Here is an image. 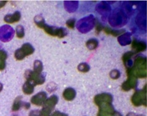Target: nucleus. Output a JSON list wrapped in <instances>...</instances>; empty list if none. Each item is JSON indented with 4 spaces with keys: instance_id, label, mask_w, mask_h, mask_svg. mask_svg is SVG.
<instances>
[{
    "instance_id": "9d476101",
    "label": "nucleus",
    "mask_w": 147,
    "mask_h": 116,
    "mask_svg": "<svg viewBox=\"0 0 147 116\" xmlns=\"http://www.w3.org/2000/svg\"><path fill=\"white\" fill-rule=\"evenodd\" d=\"M104 31H105V33L107 34H111L113 36H118L120 34H122L123 32H125L124 30H113L110 29L109 27H104Z\"/></svg>"
},
{
    "instance_id": "f8f14e48",
    "label": "nucleus",
    "mask_w": 147,
    "mask_h": 116,
    "mask_svg": "<svg viewBox=\"0 0 147 116\" xmlns=\"http://www.w3.org/2000/svg\"><path fill=\"white\" fill-rule=\"evenodd\" d=\"M7 58V54L3 50H0V70H3L5 68V60Z\"/></svg>"
},
{
    "instance_id": "f03ea898",
    "label": "nucleus",
    "mask_w": 147,
    "mask_h": 116,
    "mask_svg": "<svg viewBox=\"0 0 147 116\" xmlns=\"http://www.w3.org/2000/svg\"><path fill=\"white\" fill-rule=\"evenodd\" d=\"M131 102L135 106H146V84L142 90H137L131 97Z\"/></svg>"
},
{
    "instance_id": "0eeeda50",
    "label": "nucleus",
    "mask_w": 147,
    "mask_h": 116,
    "mask_svg": "<svg viewBox=\"0 0 147 116\" xmlns=\"http://www.w3.org/2000/svg\"><path fill=\"white\" fill-rule=\"evenodd\" d=\"M131 48L135 51L136 53L143 51L146 49V45L145 42L138 41L136 39H134L131 44Z\"/></svg>"
},
{
    "instance_id": "aec40b11",
    "label": "nucleus",
    "mask_w": 147,
    "mask_h": 116,
    "mask_svg": "<svg viewBox=\"0 0 147 116\" xmlns=\"http://www.w3.org/2000/svg\"><path fill=\"white\" fill-rule=\"evenodd\" d=\"M103 29H104L103 25L99 22V21L97 20L96 24H95V32H96V33L97 34H99V32H100L102 30H103Z\"/></svg>"
},
{
    "instance_id": "20e7f679",
    "label": "nucleus",
    "mask_w": 147,
    "mask_h": 116,
    "mask_svg": "<svg viewBox=\"0 0 147 116\" xmlns=\"http://www.w3.org/2000/svg\"><path fill=\"white\" fill-rule=\"evenodd\" d=\"M46 99V93L45 92H41L33 96L31 99V102L32 104L36 105V106H41V105H43V104L45 103Z\"/></svg>"
},
{
    "instance_id": "dca6fc26",
    "label": "nucleus",
    "mask_w": 147,
    "mask_h": 116,
    "mask_svg": "<svg viewBox=\"0 0 147 116\" xmlns=\"http://www.w3.org/2000/svg\"><path fill=\"white\" fill-rule=\"evenodd\" d=\"M78 70L80 72H88L90 69V67L89 65L86 63H81L78 66Z\"/></svg>"
},
{
    "instance_id": "412c9836",
    "label": "nucleus",
    "mask_w": 147,
    "mask_h": 116,
    "mask_svg": "<svg viewBox=\"0 0 147 116\" xmlns=\"http://www.w3.org/2000/svg\"><path fill=\"white\" fill-rule=\"evenodd\" d=\"M75 24H76V20L75 19H71L69 20L67 22H66V24L67 26L71 29H74L75 27Z\"/></svg>"
},
{
    "instance_id": "ddd939ff",
    "label": "nucleus",
    "mask_w": 147,
    "mask_h": 116,
    "mask_svg": "<svg viewBox=\"0 0 147 116\" xmlns=\"http://www.w3.org/2000/svg\"><path fill=\"white\" fill-rule=\"evenodd\" d=\"M21 99H22V97H21V96H18L16 98L15 100H14V102L13 106V111H18L20 109V108L21 107V104H22Z\"/></svg>"
},
{
    "instance_id": "393cba45",
    "label": "nucleus",
    "mask_w": 147,
    "mask_h": 116,
    "mask_svg": "<svg viewBox=\"0 0 147 116\" xmlns=\"http://www.w3.org/2000/svg\"><path fill=\"white\" fill-rule=\"evenodd\" d=\"M6 2V1H2V2H0V8H1V7H3V6H5V3Z\"/></svg>"
},
{
    "instance_id": "f3484780",
    "label": "nucleus",
    "mask_w": 147,
    "mask_h": 116,
    "mask_svg": "<svg viewBox=\"0 0 147 116\" xmlns=\"http://www.w3.org/2000/svg\"><path fill=\"white\" fill-rule=\"evenodd\" d=\"M16 36L18 38H23L24 36V28L22 26H18L16 28Z\"/></svg>"
},
{
    "instance_id": "423d86ee",
    "label": "nucleus",
    "mask_w": 147,
    "mask_h": 116,
    "mask_svg": "<svg viewBox=\"0 0 147 116\" xmlns=\"http://www.w3.org/2000/svg\"><path fill=\"white\" fill-rule=\"evenodd\" d=\"M20 18H21L20 13L16 11L13 14H8V15H6L4 18V20L7 23L11 24V23L18 22V21H20Z\"/></svg>"
},
{
    "instance_id": "7ed1b4c3",
    "label": "nucleus",
    "mask_w": 147,
    "mask_h": 116,
    "mask_svg": "<svg viewBox=\"0 0 147 116\" xmlns=\"http://www.w3.org/2000/svg\"><path fill=\"white\" fill-rule=\"evenodd\" d=\"M46 33L53 36H57L58 38H62L67 35V32L65 29L61 28H58L54 26H50L49 25L45 24L43 27Z\"/></svg>"
},
{
    "instance_id": "b1692460",
    "label": "nucleus",
    "mask_w": 147,
    "mask_h": 116,
    "mask_svg": "<svg viewBox=\"0 0 147 116\" xmlns=\"http://www.w3.org/2000/svg\"><path fill=\"white\" fill-rule=\"evenodd\" d=\"M23 104H21V106H24L26 109H29V107H30V104H29V103H23Z\"/></svg>"
},
{
    "instance_id": "f257e3e1",
    "label": "nucleus",
    "mask_w": 147,
    "mask_h": 116,
    "mask_svg": "<svg viewBox=\"0 0 147 116\" xmlns=\"http://www.w3.org/2000/svg\"><path fill=\"white\" fill-rule=\"evenodd\" d=\"M24 77L27 81L31 82L33 86L41 85L45 82V76L41 73H37L31 70L26 71Z\"/></svg>"
},
{
    "instance_id": "6e6552de",
    "label": "nucleus",
    "mask_w": 147,
    "mask_h": 116,
    "mask_svg": "<svg viewBox=\"0 0 147 116\" xmlns=\"http://www.w3.org/2000/svg\"><path fill=\"white\" fill-rule=\"evenodd\" d=\"M76 92L75 90L72 88H68L64 90L63 92V96L65 100H72L75 98Z\"/></svg>"
},
{
    "instance_id": "a878e982",
    "label": "nucleus",
    "mask_w": 147,
    "mask_h": 116,
    "mask_svg": "<svg viewBox=\"0 0 147 116\" xmlns=\"http://www.w3.org/2000/svg\"><path fill=\"white\" fill-rule=\"evenodd\" d=\"M127 116H143V115H136L135 114L131 113V114H128Z\"/></svg>"
},
{
    "instance_id": "2eb2a0df",
    "label": "nucleus",
    "mask_w": 147,
    "mask_h": 116,
    "mask_svg": "<svg viewBox=\"0 0 147 116\" xmlns=\"http://www.w3.org/2000/svg\"><path fill=\"white\" fill-rule=\"evenodd\" d=\"M34 21L37 26L41 28H43L44 26L46 24L45 23V20H44V19L41 16H37L36 17H35Z\"/></svg>"
},
{
    "instance_id": "a211bd4d",
    "label": "nucleus",
    "mask_w": 147,
    "mask_h": 116,
    "mask_svg": "<svg viewBox=\"0 0 147 116\" xmlns=\"http://www.w3.org/2000/svg\"><path fill=\"white\" fill-rule=\"evenodd\" d=\"M25 55L24 53L22 51V50L20 49H18L15 52V58L17 60H22L24 58Z\"/></svg>"
},
{
    "instance_id": "5701e85b",
    "label": "nucleus",
    "mask_w": 147,
    "mask_h": 116,
    "mask_svg": "<svg viewBox=\"0 0 147 116\" xmlns=\"http://www.w3.org/2000/svg\"><path fill=\"white\" fill-rule=\"evenodd\" d=\"M51 116H67V115L64 114V113H61V112H59V111H56L54 112L53 115Z\"/></svg>"
},
{
    "instance_id": "1a4fd4ad",
    "label": "nucleus",
    "mask_w": 147,
    "mask_h": 116,
    "mask_svg": "<svg viewBox=\"0 0 147 116\" xmlns=\"http://www.w3.org/2000/svg\"><path fill=\"white\" fill-rule=\"evenodd\" d=\"M21 49L24 53L25 56L30 55V54H32L34 51V48H33L30 44H29V43H26V44H24L23 46H22Z\"/></svg>"
},
{
    "instance_id": "9b49d317",
    "label": "nucleus",
    "mask_w": 147,
    "mask_h": 116,
    "mask_svg": "<svg viewBox=\"0 0 147 116\" xmlns=\"http://www.w3.org/2000/svg\"><path fill=\"white\" fill-rule=\"evenodd\" d=\"M23 90L24 94L27 95H30L34 92V86L31 82L26 81L23 87Z\"/></svg>"
},
{
    "instance_id": "6ab92c4d",
    "label": "nucleus",
    "mask_w": 147,
    "mask_h": 116,
    "mask_svg": "<svg viewBox=\"0 0 147 116\" xmlns=\"http://www.w3.org/2000/svg\"><path fill=\"white\" fill-rule=\"evenodd\" d=\"M134 53L133 52H128L124 54L123 57H122V59H123L124 64H126L128 63V61H129L130 57L134 55Z\"/></svg>"
},
{
    "instance_id": "4468645a",
    "label": "nucleus",
    "mask_w": 147,
    "mask_h": 116,
    "mask_svg": "<svg viewBox=\"0 0 147 116\" xmlns=\"http://www.w3.org/2000/svg\"><path fill=\"white\" fill-rule=\"evenodd\" d=\"M42 63L40 61H35L34 63V71L37 73H41L42 71Z\"/></svg>"
},
{
    "instance_id": "4be33fe9",
    "label": "nucleus",
    "mask_w": 147,
    "mask_h": 116,
    "mask_svg": "<svg viewBox=\"0 0 147 116\" xmlns=\"http://www.w3.org/2000/svg\"><path fill=\"white\" fill-rule=\"evenodd\" d=\"M29 116H41V111H32L30 114H29Z\"/></svg>"
},
{
    "instance_id": "39448f33",
    "label": "nucleus",
    "mask_w": 147,
    "mask_h": 116,
    "mask_svg": "<svg viewBox=\"0 0 147 116\" xmlns=\"http://www.w3.org/2000/svg\"><path fill=\"white\" fill-rule=\"evenodd\" d=\"M58 102V97L56 95H53L51 97H50L49 99L46 100L45 103L43 104L44 108H46L47 109H48L51 111L54 108L56 104Z\"/></svg>"
},
{
    "instance_id": "bb28decb",
    "label": "nucleus",
    "mask_w": 147,
    "mask_h": 116,
    "mask_svg": "<svg viewBox=\"0 0 147 116\" xmlns=\"http://www.w3.org/2000/svg\"><path fill=\"white\" fill-rule=\"evenodd\" d=\"M2 88H3V86L1 84H0V91L2 90Z\"/></svg>"
}]
</instances>
